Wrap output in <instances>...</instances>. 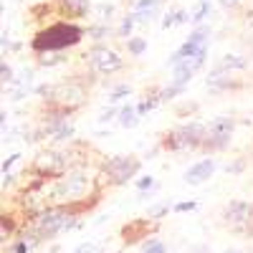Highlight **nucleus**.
<instances>
[{"label":"nucleus","instance_id":"obj_1","mask_svg":"<svg viewBox=\"0 0 253 253\" xmlns=\"http://www.w3.org/2000/svg\"><path fill=\"white\" fill-rule=\"evenodd\" d=\"M51 198L56 205H79L84 208L86 198L96 200V177L89 175L86 167H71L69 172L53 180L51 185Z\"/></svg>","mask_w":253,"mask_h":253},{"label":"nucleus","instance_id":"obj_2","mask_svg":"<svg viewBox=\"0 0 253 253\" xmlns=\"http://www.w3.org/2000/svg\"><path fill=\"white\" fill-rule=\"evenodd\" d=\"M79 210H81L79 205H48V208H43L33 218L36 233L41 236V241H51L58 233H63V230H71L76 225Z\"/></svg>","mask_w":253,"mask_h":253},{"label":"nucleus","instance_id":"obj_3","mask_svg":"<svg viewBox=\"0 0 253 253\" xmlns=\"http://www.w3.org/2000/svg\"><path fill=\"white\" fill-rule=\"evenodd\" d=\"M84 31L74 23H56L48 26L46 31H41L33 38V51L38 53H48V51H63V48H71L81 41Z\"/></svg>","mask_w":253,"mask_h":253},{"label":"nucleus","instance_id":"obj_4","mask_svg":"<svg viewBox=\"0 0 253 253\" xmlns=\"http://www.w3.org/2000/svg\"><path fill=\"white\" fill-rule=\"evenodd\" d=\"M38 94H43V99L53 109H63V112H74L86 101V86L79 81H61L53 84V86H41Z\"/></svg>","mask_w":253,"mask_h":253},{"label":"nucleus","instance_id":"obj_5","mask_svg":"<svg viewBox=\"0 0 253 253\" xmlns=\"http://www.w3.org/2000/svg\"><path fill=\"white\" fill-rule=\"evenodd\" d=\"M205 134H208V126L193 122V124H182L175 132H170L162 144H165V150H172V152H190L205 144Z\"/></svg>","mask_w":253,"mask_h":253},{"label":"nucleus","instance_id":"obj_6","mask_svg":"<svg viewBox=\"0 0 253 253\" xmlns=\"http://www.w3.org/2000/svg\"><path fill=\"white\" fill-rule=\"evenodd\" d=\"M137 172H139V160H134L129 155H114L101 167V175L107 177L109 185H124V182H129Z\"/></svg>","mask_w":253,"mask_h":253},{"label":"nucleus","instance_id":"obj_7","mask_svg":"<svg viewBox=\"0 0 253 253\" xmlns=\"http://www.w3.org/2000/svg\"><path fill=\"white\" fill-rule=\"evenodd\" d=\"M225 223L236 233H248L253 230V203L246 200H233L225 208Z\"/></svg>","mask_w":253,"mask_h":253},{"label":"nucleus","instance_id":"obj_8","mask_svg":"<svg viewBox=\"0 0 253 253\" xmlns=\"http://www.w3.org/2000/svg\"><path fill=\"white\" fill-rule=\"evenodd\" d=\"M233 129H236V119L230 117H218L208 124V134H205V144L208 150H223V147L230 142L233 137Z\"/></svg>","mask_w":253,"mask_h":253},{"label":"nucleus","instance_id":"obj_9","mask_svg":"<svg viewBox=\"0 0 253 253\" xmlns=\"http://www.w3.org/2000/svg\"><path fill=\"white\" fill-rule=\"evenodd\" d=\"M89 61H91L94 71H99V74H114V71H119L124 66V58L119 53L109 51V48H104V46H96L89 53Z\"/></svg>","mask_w":253,"mask_h":253},{"label":"nucleus","instance_id":"obj_10","mask_svg":"<svg viewBox=\"0 0 253 253\" xmlns=\"http://www.w3.org/2000/svg\"><path fill=\"white\" fill-rule=\"evenodd\" d=\"M213 172H215V160H213V157H205V160L195 162V165L185 172V182L193 185V187H198V185H203V182H208L210 177H213Z\"/></svg>","mask_w":253,"mask_h":253},{"label":"nucleus","instance_id":"obj_11","mask_svg":"<svg viewBox=\"0 0 253 253\" xmlns=\"http://www.w3.org/2000/svg\"><path fill=\"white\" fill-rule=\"evenodd\" d=\"M150 228H155V220H152V218H150V220H134V223H129V225H124L122 236H124L126 243H134V241H139V238H147V230H150Z\"/></svg>","mask_w":253,"mask_h":253},{"label":"nucleus","instance_id":"obj_12","mask_svg":"<svg viewBox=\"0 0 253 253\" xmlns=\"http://www.w3.org/2000/svg\"><path fill=\"white\" fill-rule=\"evenodd\" d=\"M162 0H137V5H134V18H137V23H147V20H152V15L157 13Z\"/></svg>","mask_w":253,"mask_h":253},{"label":"nucleus","instance_id":"obj_13","mask_svg":"<svg viewBox=\"0 0 253 253\" xmlns=\"http://www.w3.org/2000/svg\"><path fill=\"white\" fill-rule=\"evenodd\" d=\"M119 124L124 126V129H134V126L139 124V112H137V107H132V104H126V107H122L119 109Z\"/></svg>","mask_w":253,"mask_h":253},{"label":"nucleus","instance_id":"obj_14","mask_svg":"<svg viewBox=\"0 0 253 253\" xmlns=\"http://www.w3.org/2000/svg\"><path fill=\"white\" fill-rule=\"evenodd\" d=\"M58 3L76 18H84L89 13V8H91V0H58Z\"/></svg>","mask_w":253,"mask_h":253},{"label":"nucleus","instance_id":"obj_15","mask_svg":"<svg viewBox=\"0 0 253 253\" xmlns=\"http://www.w3.org/2000/svg\"><path fill=\"white\" fill-rule=\"evenodd\" d=\"M218 66H220V69H225V71H241V69H246V66H248V61H246L243 56L228 53V56H223V58H220Z\"/></svg>","mask_w":253,"mask_h":253},{"label":"nucleus","instance_id":"obj_16","mask_svg":"<svg viewBox=\"0 0 253 253\" xmlns=\"http://www.w3.org/2000/svg\"><path fill=\"white\" fill-rule=\"evenodd\" d=\"M63 61H66V56H63L61 51H48V53H41L38 56V63H41V66H58V63H63Z\"/></svg>","mask_w":253,"mask_h":253},{"label":"nucleus","instance_id":"obj_17","mask_svg":"<svg viewBox=\"0 0 253 253\" xmlns=\"http://www.w3.org/2000/svg\"><path fill=\"white\" fill-rule=\"evenodd\" d=\"M139 253H170V251L165 248V243H162L160 238H150V241H147V243L142 246V251H139Z\"/></svg>","mask_w":253,"mask_h":253},{"label":"nucleus","instance_id":"obj_18","mask_svg":"<svg viewBox=\"0 0 253 253\" xmlns=\"http://www.w3.org/2000/svg\"><path fill=\"white\" fill-rule=\"evenodd\" d=\"M126 48H129L132 56H142L147 51V41L144 38H129V41H126Z\"/></svg>","mask_w":253,"mask_h":253},{"label":"nucleus","instance_id":"obj_19","mask_svg":"<svg viewBox=\"0 0 253 253\" xmlns=\"http://www.w3.org/2000/svg\"><path fill=\"white\" fill-rule=\"evenodd\" d=\"M160 101H162V99H160V94H157V96H150V99H144V101H139V104H137V112H139V117H144L147 112H152Z\"/></svg>","mask_w":253,"mask_h":253},{"label":"nucleus","instance_id":"obj_20","mask_svg":"<svg viewBox=\"0 0 253 253\" xmlns=\"http://www.w3.org/2000/svg\"><path fill=\"white\" fill-rule=\"evenodd\" d=\"M208 13H210V0H198V8L193 13V20H195V23H200Z\"/></svg>","mask_w":253,"mask_h":253},{"label":"nucleus","instance_id":"obj_21","mask_svg":"<svg viewBox=\"0 0 253 253\" xmlns=\"http://www.w3.org/2000/svg\"><path fill=\"white\" fill-rule=\"evenodd\" d=\"M71 137H74V124L69 122L66 126H61V129H58V132H56L51 139H56V142H69Z\"/></svg>","mask_w":253,"mask_h":253},{"label":"nucleus","instance_id":"obj_22","mask_svg":"<svg viewBox=\"0 0 253 253\" xmlns=\"http://www.w3.org/2000/svg\"><path fill=\"white\" fill-rule=\"evenodd\" d=\"M129 91H132V89H129V86H126V84H119V86H117V89L112 91V96H109V101H112V104H117V101H122L124 96H129Z\"/></svg>","mask_w":253,"mask_h":253},{"label":"nucleus","instance_id":"obj_23","mask_svg":"<svg viewBox=\"0 0 253 253\" xmlns=\"http://www.w3.org/2000/svg\"><path fill=\"white\" fill-rule=\"evenodd\" d=\"M167 213H170V205L162 203V205H157V208H152V210H150V218L157 223V220H160V218H165Z\"/></svg>","mask_w":253,"mask_h":253},{"label":"nucleus","instance_id":"obj_24","mask_svg":"<svg viewBox=\"0 0 253 253\" xmlns=\"http://www.w3.org/2000/svg\"><path fill=\"white\" fill-rule=\"evenodd\" d=\"M89 36H91L94 41H101V38L109 36V28H107V26H91V28H89Z\"/></svg>","mask_w":253,"mask_h":253},{"label":"nucleus","instance_id":"obj_25","mask_svg":"<svg viewBox=\"0 0 253 253\" xmlns=\"http://www.w3.org/2000/svg\"><path fill=\"white\" fill-rule=\"evenodd\" d=\"M134 23H137V18H134V15H126V18L122 20L119 33H122V36H129V33H132V28H134Z\"/></svg>","mask_w":253,"mask_h":253},{"label":"nucleus","instance_id":"obj_26","mask_svg":"<svg viewBox=\"0 0 253 253\" xmlns=\"http://www.w3.org/2000/svg\"><path fill=\"white\" fill-rule=\"evenodd\" d=\"M180 91H182L180 86H172V84H170L167 89H162V91H160V99H162V101H170V99H175Z\"/></svg>","mask_w":253,"mask_h":253},{"label":"nucleus","instance_id":"obj_27","mask_svg":"<svg viewBox=\"0 0 253 253\" xmlns=\"http://www.w3.org/2000/svg\"><path fill=\"white\" fill-rule=\"evenodd\" d=\"M195 208H198L195 200H187V203H177L172 210H175V213H190V210H195Z\"/></svg>","mask_w":253,"mask_h":253},{"label":"nucleus","instance_id":"obj_28","mask_svg":"<svg viewBox=\"0 0 253 253\" xmlns=\"http://www.w3.org/2000/svg\"><path fill=\"white\" fill-rule=\"evenodd\" d=\"M74 253H96V243L84 241V243H79V246L74 248Z\"/></svg>","mask_w":253,"mask_h":253},{"label":"nucleus","instance_id":"obj_29","mask_svg":"<svg viewBox=\"0 0 253 253\" xmlns=\"http://www.w3.org/2000/svg\"><path fill=\"white\" fill-rule=\"evenodd\" d=\"M31 248H33V246H31L26 238H18V243L13 246V253H31Z\"/></svg>","mask_w":253,"mask_h":253},{"label":"nucleus","instance_id":"obj_30","mask_svg":"<svg viewBox=\"0 0 253 253\" xmlns=\"http://www.w3.org/2000/svg\"><path fill=\"white\" fill-rule=\"evenodd\" d=\"M137 187H139V193H144V190H152V187H155V177H150V175L142 177V180L137 182Z\"/></svg>","mask_w":253,"mask_h":253},{"label":"nucleus","instance_id":"obj_31","mask_svg":"<svg viewBox=\"0 0 253 253\" xmlns=\"http://www.w3.org/2000/svg\"><path fill=\"white\" fill-rule=\"evenodd\" d=\"M96 10H99V20L104 23V20H109V15H112V10H114V8H112V5H99Z\"/></svg>","mask_w":253,"mask_h":253},{"label":"nucleus","instance_id":"obj_32","mask_svg":"<svg viewBox=\"0 0 253 253\" xmlns=\"http://www.w3.org/2000/svg\"><path fill=\"white\" fill-rule=\"evenodd\" d=\"M0 76H3V81H13V69H10V63L3 61V66H0Z\"/></svg>","mask_w":253,"mask_h":253},{"label":"nucleus","instance_id":"obj_33","mask_svg":"<svg viewBox=\"0 0 253 253\" xmlns=\"http://www.w3.org/2000/svg\"><path fill=\"white\" fill-rule=\"evenodd\" d=\"M18 160H20V155H10V157L3 162V175H8V172H10V167H13Z\"/></svg>","mask_w":253,"mask_h":253},{"label":"nucleus","instance_id":"obj_34","mask_svg":"<svg viewBox=\"0 0 253 253\" xmlns=\"http://www.w3.org/2000/svg\"><path fill=\"white\" fill-rule=\"evenodd\" d=\"M175 23H177V15H175V13H167V15H165V20H162V28L167 31V28L175 26Z\"/></svg>","mask_w":253,"mask_h":253},{"label":"nucleus","instance_id":"obj_35","mask_svg":"<svg viewBox=\"0 0 253 253\" xmlns=\"http://www.w3.org/2000/svg\"><path fill=\"white\" fill-rule=\"evenodd\" d=\"M243 160H238V162H233V165H225V172H230V175H233V172H241L243 170Z\"/></svg>","mask_w":253,"mask_h":253},{"label":"nucleus","instance_id":"obj_36","mask_svg":"<svg viewBox=\"0 0 253 253\" xmlns=\"http://www.w3.org/2000/svg\"><path fill=\"white\" fill-rule=\"evenodd\" d=\"M114 114H119V112H117V109H114V107H109V109H107V112H104V114H101V117H99V122H109V119H114Z\"/></svg>","mask_w":253,"mask_h":253},{"label":"nucleus","instance_id":"obj_37","mask_svg":"<svg viewBox=\"0 0 253 253\" xmlns=\"http://www.w3.org/2000/svg\"><path fill=\"white\" fill-rule=\"evenodd\" d=\"M13 177H15V175H10V172L3 175V187H10V185H13Z\"/></svg>","mask_w":253,"mask_h":253},{"label":"nucleus","instance_id":"obj_38","mask_svg":"<svg viewBox=\"0 0 253 253\" xmlns=\"http://www.w3.org/2000/svg\"><path fill=\"white\" fill-rule=\"evenodd\" d=\"M175 15H177V23H185V20H187V13L185 10H175Z\"/></svg>","mask_w":253,"mask_h":253},{"label":"nucleus","instance_id":"obj_39","mask_svg":"<svg viewBox=\"0 0 253 253\" xmlns=\"http://www.w3.org/2000/svg\"><path fill=\"white\" fill-rule=\"evenodd\" d=\"M193 253H213V251H210L208 246H195V248H193Z\"/></svg>","mask_w":253,"mask_h":253},{"label":"nucleus","instance_id":"obj_40","mask_svg":"<svg viewBox=\"0 0 253 253\" xmlns=\"http://www.w3.org/2000/svg\"><path fill=\"white\" fill-rule=\"evenodd\" d=\"M220 3H223V5L228 8V5H236V0H220Z\"/></svg>","mask_w":253,"mask_h":253},{"label":"nucleus","instance_id":"obj_41","mask_svg":"<svg viewBox=\"0 0 253 253\" xmlns=\"http://www.w3.org/2000/svg\"><path fill=\"white\" fill-rule=\"evenodd\" d=\"M225 253H241V251H236V248H228Z\"/></svg>","mask_w":253,"mask_h":253},{"label":"nucleus","instance_id":"obj_42","mask_svg":"<svg viewBox=\"0 0 253 253\" xmlns=\"http://www.w3.org/2000/svg\"><path fill=\"white\" fill-rule=\"evenodd\" d=\"M117 253H122V251H117Z\"/></svg>","mask_w":253,"mask_h":253},{"label":"nucleus","instance_id":"obj_43","mask_svg":"<svg viewBox=\"0 0 253 253\" xmlns=\"http://www.w3.org/2000/svg\"><path fill=\"white\" fill-rule=\"evenodd\" d=\"M96 253H101V251H96Z\"/></svg>","mask_w":253,"mask_h":253}]
</instances>
